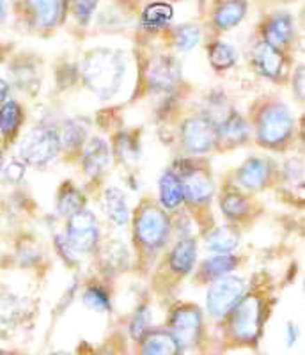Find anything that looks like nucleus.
<instances>
[{
  "instance_id": "nucleus-18",
  "label": "nucleus",
  "mask_w": 305,
  "mask_h": 355,
  "mask_svg": "<svg viewBox=\"0 0 305 355\" xmlns=\"http://www.w3.org/2000/svg\"><path fill=\"white\" fill-rule=\"evenodd\" d=\"M195 259H197V243L193 242L192 239H185L176 243V247H174L173 252H171L169 263H171V268H173L174 272L185 275L193 268Z\"/></svg>"
},
{
  "instance_id": "nucleus-37",
  "label": "nucleus",
  "mask_w": 305,
  "mask_h": 355,
  "mask_svg": "<svg viewBox=\"0 0 305 355\" xmlns=\"http://www.w3.org/2000/svg\"><path fill=\"white\" fill-rule=\"evenodd\" d=\"M295 87H297V93H298V98H300V101L304 100V68H298L297 71V77H295Z\"/></svg>"
},
{
  "instance_id": "nucleus-9",
  "label": "nucleus",
  "mask_w": 305,
  "mask_h": 355,
  "mask_svg": "<svg viewBox=\"0 0 305 355\" xmlns=\"http://www.w3.org/2000/svg\"><path fill=\"white\" fill-rule=\"evenodd\" d=\"M202 320L199 309L192 306L180 307L173 316V332L174 339L177 341L180 348H189L199 341L201 336Z\"/></svg>"
},
{
  "instance_id": "nucleus-19",
  "label": "nucleus",
  "mask_w": 305,
  "mask_h": 355,
  "mask_svg": "<svg viewBox=\"0 0 305 355\" xmlns=\"http://www.w3.org/2000/svg\"><path fill=\"white\" fill-rule=\"evenodd\" d=\"M249 135V126L243 121V117L238 114L224 117V121L217 126V141L225 142L229 146L241 144Z\"/></svg>"
},
{
  "instance_id": "nucleus-25",
  "label": "nucleus",
  "mask_w": 305,
  "mask_h": 355,
  "mask_svg": "<svg viewBox=\"0 0 305 355\" xmlns=\"http://www.w3.org/2000/svg\"><path fill=\"white\" fill-rule=\"evenodd\" d=\"M238 266V259L234 256L229 254H218L215 258L206 259L204 265H202L201 274L206 279H220L224 275H227L229 272H233Z\"/></svg>"
},
{
  "instance_id": "nucleus-41",
  "label": "nucleus",
  "mask_w": 305,
  "mask_h": 355,
  "mask_svg": "<svg viewBox=\"0 0 305 355\" xmlns=\"http://www.w3.org/2000/svg\"><path fill=\"white\" fill-rule=\"evenodd\" d=\"M0 171H2V153H0Z\"/></svg>"
},
{
  "instance_id": "nucleus-23",
  "label": "nucleus",
  "mask_w": 305,
  "mask_h": 355,
  "mask_svg": "<svg viewBox=\"0 0 305 355\" xmlns=\"http://www.w3.org/2000/svg\"><path fill=\"white\" fill-rule=\"evenodd\" d=\"M208 249H211L213 252H218V254H229L231 250H234L240 243V234L236 230L227 226L215 227L211 233L208 234Z\"/></svg>"
},
{
  "instance_id": "nucleus-3",
  "label": "nucleus",
  "mask_w": 305,
  "mask_h": 355,
  "mask_svg": "<svg viewBox=\"0 0 305 355\" xmlns=\"http://www.w3.org/2000/svg\"><path fill=\"white\" fill-rule=\"evenodd\" d=\"M59 148V133L46 126H40L24 139L20 146V155L25 164L37 167L53 160Z\"/></svg>"
},
{
  "instance_id": "nucleus-31",
  "label": "nucleus",
  "mask_w": 305,
  "mask_h": 355,
  "mask_svg": "<svg viewBox=\"0 0 305 355\" xmlns=\"http://www.w3.org/2000/svg\"><path fill=\"white\" fill-rule=\"evenodd\" d=\"M84 137L85 128L82 126V123L69 121L66 123L62 132L59 133V142L60 146H66V148H76V146H80L84 142Z\"/></svg>"
},
{
  "instance_id": "nucleus-28",
  "label": "nucleus",
  "mask_w": 305,
  "mask_h": 355,
  "mask_svg": "<svg viewBox=\"0 0 305 355\" xmlns=\"http://www.w3.org/2000/svg\"><path fill=\"white\" fill-rule=\"evenodd\" d=\"M209 61L217 69H227L236 62V50L227 43H215L209 49Z\"/></svg>"
},
{
  "instance_id": "nucleus-7",
  "label": "nucleus",
  "mask_w": 305,
  "mask_h": 355,
  "mask_svg": "<svg viewBox=\"0 0 305 355\" xmlns=\"http://www.w3.org/2000/svg\"><path fill=\"white\" fill-rule=\"evenodd\" d=\"M98 236H100L98 222L91 211L80 210L69 217L64 239L73 252L85 254L89 250H93L98 243Z\"/></svg>"
},
{
  "instance_id": "nucleus-35",
  "label": "nucleus",
  "mask_w": 305,
  "mask_h": 355,
  "mask_svg": "<svg viewBox=\"0 0 305 355\" xmlns=\"http://www.w3.org/2000/svg\"><path fill=\"white\" fill-rule=\"evenodd\" d=\"M25 174V166L21 162H11L6 169V176H8L9 182H20Z\"/></svg>"
},
{
  "instance_id": "nucleus-15",
  "label": "nucleus",
  "mask_w": 305,
  "mask_h": 355,
  "mask_svg": "<svg viewBox=\"0 0 305 355\" xmlns=\"http://www.w3.org/2000/svg\"><path fill=\"white\" fill-rule=\"evenodd\" d=\"M110 162V148L109 144L100 137L91 139V142L85 148L84 155V169L89 176H98Z\"/></svg>"
},
{
  "instance_id": "nucleus-24",
  "label": "nucleus",
  "mask_w": 305,
  "mask_h": 355,
  "mask_svg": "<svg viewBox=\"0 0 305 355\" xmlns=\"http://www.w3.org/2000/svg\"><path fill=\"white\" fill-rule=\"evenodd\" d=\"M174 11L169 4H164V2H155V4L148 6L142 12V24L146 28H151V31H158V28H164L165 25H169V21L173 20Z\"/></svg>"
},
{
  "instance_id": "nucleus-26",
  "label": "nucleus",
  "mask_w": 305,
  "mask_h": 355,
  "mask_svg": "<svg viewBox=\"0 0 305 355\" xmlns=\"http://www.w3.org/2000/svg\"><path fill=\"white\" fill-rule=\"evenodd\" d=\"M21 123V109L17 101H6L0 107V133L4 137H12Z\"/></svg>"
},
{
  "instance_id": "nucleus-33",
  "label": "nucleus",
  "mask_w": 305,
  "mask_h": 355,
  "mask_svg": "<svg viewBox=\"0 0 305 355\" xmlns=\"http://www.w3.org/2000/svg\"><path fill=\"white\" fill-rule=\"evenodd\" d=\"M148 327H149V309L148 307H141V309L137 311V315L133 316L132 325H130V332H132L133 339L144 338Z\"/></svg>"
},
{
  "instance_id": "nucleus-11",
  "label": "nucleus",
  "mask_w": 305,
  "mask_h": 355,
  "mask_svg": "<svg viewBox=\"0 0 305 355\" xmlns=\"http://www.w3.org/2000/svg\"><path fill=\"white\" fill-rule=\"evenodd\" d=\"M254 64L259 69L261 75L268 78H279L282 73V68H284V59H282V53L279 52V49L268 44L266 41L259 43L254 49L252 53Z\"/></svg>"
},
{
  "instance_id": "nucleus-36",
  "label": "nucleus",
  "mask_w": 305,
  "mask_h": 355,
  "mask_svg": "<svg viewBox=\"0 0 305 355\" xmlns=\"http://www.w3.org/2000/svg\"><path fill=\"white\" fill-rule=\"evenodd\" d=\"M297 339H298L297 325H295V323H288V331H286V345H288L289 348L295 347Z\"/></svg>"
},
{
  "instance_id": "nucleus-38",
  "label": "nucleus",
  "mask_w": 305,
  "mask_h": 355,
  "mask_svg": "<svg viewBox=\"0 0 305 355\" xmlns=\"http://www.w3.org/2000/svg\"><path fill=\"white\" fill-rule=\"evenodd\" d=\"M8 94H9V84L4 80V78H0V107L6 103Z\"/></svg>"
},
{
  "instance_id": "nucleus-30",
  "label": "nucleus",
  "mask_w": 305,
  "mask_h": 355,
  "mask_svg": "<svg viewBox=\"0 0 305 355\" xmlns=\"http://www.w3.org/2000/svg\"><path fill=\"white\" fill-rule=\"evenodd\" d=\"M199 40H201V33L193 25H183L174 34V44L180 52H190L193 46H197Z\"/></svg>"
},
{
  "instance_id": "nucleus-32",
  "label": "nucleus",
  "mask_w": 305,
  "mask_h": 355,
  "mask_svg": "<svg viewBox=\"0 0 305 355\" xmlns=\"http://www.w3.org/2000/svg\"><path fill=\"white\" fill-rule=\"evenodd\" d=\"M84 304L89 309L98 311V313H103V311L110 309V299L107 291L101 290L100 286H91L85 290L84 293Z\"/></svg>"
},
{
  "instance_id": "nucleus-10",
  "label": "nucleus",
  "mask_w": 305,
  "mask_h": 355,
  "mask_svg": "<svg viewBox=\"0 0 305 355\" xmlns=\"http://www.w3.org/2000/svg\"><path fill=\"white\" fill-rule=\"evenodd\" d=\"M180 69L171 57H157L152 59L148 68V84L155 91H171L176 85Z\"/></svg>"
},
{
  "instance_id": "nucleus-21",
  "label": "nucleus",
  "mask_w": 305,
  "mask_h": 355,
  "mask_svg": "<svg viewBox=\"0 0 305 355\" xmlns=\"http://www.w3.org/2000/svg\"><path fill=\"white\" fill-rule=\"evenodd\" d=\"M160 201L164 208L174 210L185 201L183 196V183L176 173H165L160 180Z\"/></svg>"
},
{
  "instance_id": "nucleus-2",
  "label": "nucleus",
  "mask_w": 305,
  "mask_h": 355,
  "mask_svg": "<svg viewBox=\"0 0 305 355\" xmlns=\"http://www.w3.org/2000/svg\"><path fill=\"white\" fill-rule=\"evenodd\" d=\"M293 132V116L281 103L270 105L263 110L257 121V137L259 142L268 148L284 144Z\"/></svg>"
},
{
  "instance_id": "nucleus-17",
  "label": "nucleus",
  "mask_w": 305,
  "mask_h": 355,
  "mask_svg": "<svg viewBox=\"0 0 305 355\" xmlns=\"http://www.w3.org/2000/svg\"><path fill=\"white\" fill-rule=\"evenodd\" d=\"M180 345L171 332H149L142 341V355H180Z\"/></svg>"
},
{
  "instance_id": "nucleus-22",
  "label": "nucleus",
  "mask_w": 305,
  "mask_h": 355,
  "mask_svg": "<svg viewBox=\"0 0 305 355\" xmlns=\"http://www.w3.org/2000/svg\"><path fill=\"white\" fill-rule=\"evenodd\" d=\"M247 12V4L243 0H227L215 12V25L220 31H229L236 27Z\"/></svg>"
},
{
  "instance_id": "nucleus-34",
  "label": "nucleus",
  "mask_w": 305,
  "mask_h": 355,
  "mask_svg": "<svg viewBox=\"0 0 305 355\" xmlns=\"http://www.w3.org/2000/svg\"><path fill=\"white\" fill-rule=\"evenodd\" d=\"M98 0H73V15L80 24H87L96 9Z\"/></svg>"
},
{
  "instance_id": "nucleus-1",
  "label": "nucleus",
  "mask_w": 305,
  "mask_h": 355,
  "mask_svg": "<svg viewBox=\"0 0 305 355\" xmlns=\"http://www.w3.org/2000/svg\"><path fill=\"white\" fill-rule=\"evenodd\" d=\"M126 62L123 53L110 49H96L85 57L82 66L85 85L101 100H110L125 80Z\"/></svg>"
},
{
  "instance_id": "nucleus-16",
  "label": "nucleus",
  "mask_w": 305,
  "mask_h": 355,
  "mask_svg": "<svg viewBox=\"0 0 305 355\" xmlns=\"http://www.w3.org/2000/svg\"><path fill=\"white\" fill-rule=\"evenodd\" d=\"M103 206L105 214L109 217V220L116 226H125L130 220V208L126 202L125 194L116 187H109L103 194Z\"/></svg>"
},
{
  "instance_id": "nucleus-42",
  "label": "nucleus",
  "mask_w": 305,
  "mask_h": 355,
  "mask_svg": "<svg viewBox=\"0 0 305 355\" xmlns=\"http://www.w3.org/2000/svg\"><path fill=\"white\" fill-rule=\"evenodd\" d=\"M98 355H112V354H98Z\"/></svg>"
},
{
  "instance_id": "nucleus-12",
  "label": "nucleus",
  "mask_w": 305,
  "mask_h": 355,
  "mask_svg": "<svg viewBox=\"0 0 305 355\" xmlns=\"http://www.w3.org/2000/svg\"><path fill=\"white\" fill-rule=\"evenodd\" d=\"M270 176V164L263 158H250L238 169L236 180L243 189L261 190Z\"/></svg>"
},
{
  "instance_id": "nucleus-20",
  "label": "nucleus",
  "mask_w": 305,
  "mask_h": 355,
  "mask_svg": "<svg viewBox=\"0 0 305 355\" xmlns=\"http://www.w3.org/2000/svg\"><path fill=\"white\" fill-rule=\"evenodd\" d=\"M265 37L266 43L281 49L284 44L289 43V40L293 37V21L288 15H277L266 24L265 27Z\"/></svg>"
},
{
  "instance_id": "nucleus-39",
  "label": "nucleus",
  "mask_w": 305,
  "mask_h": 355,
  "mask_svg": "<svg viewBox=\"0 0 305 355\" xmlns=\"http://www.w3.org/2000/svg\"><path fill=\"white\" fill-rule=\"evenodd\" d=\"M6 17V2L4 0H0V21L4 20Z\"/></svg>"
},
{
  "instance_id": "nucleus-13",
  "label": "nucleus",
  "mask_w": 305,
  "mask_h": 355,
  "mask_svg": "<svg viewBox=\"0 0 305 355\" xmlns=\"http://www.w3.org/2000/svg\"><path fill=\"white\" fill-rule=\"evenodd\" d=\"M181 178V176H180ZM183 183V196L192 205H204L213 196V183L204 173L193 171L181 178Z\"/></svg>"
},
{
  "instance_id": "nucleus-29",
  "label": "nucleus",
  "mask_w": 305,
  "mask_h": 355,
  "mask_svg": "<svg viewBox=\"0 0 305 355\" xmlns=\"http://www.w3.org/2000/svg\"><path fill=\"white\" fill-rule=\"evenodd\" d=\"M222 211L227 215V218H241L249 211V202L238 192H229L222 198Z\"/></svg>"
},
{
  "instance_id": "nucleus-4",
  "label": "nucleus",
  "mask_w": 305,
  "mask_h": 355,
  "mask_svg": "<svg viewBox=\"0 0 305 355\" xmlns=\"http://www.w3.org/2000/svg\"><path fill=\"white\" fill-rule=\"evenodd\" d=\"M263 325L261 300L257 297L241 299L231 311V332L238 341L250 343L259 336Z\"/></svg>"
},
{
  "instance_id": "nucleus-40",
  "label": "nucleus",
  "mask_w": 305,
  "mask_h": 355,
  "mask_svg": "<svg viewBox=\"0 0 305 355\" xmlns=\"http://www.w3.org/2000/svg\"><path fill=\"white\" fill-rule=\"evenodd\" d=\"M53 355H71V354H66V352H59V354H53Z\"/></svg>"
},
{
  "instance_id": "nucleus-8",
  "label": "nucleus",
  "mask_w": 305,
  "mask_h": 355,
  "mask_svg": "<svg viewBox=\"0 0 305 355\" xmlns=\"http://www.w3.org/2000/svg\"><path fill=\"white\" fill-rule=\"evenodd\" d=\"M181 141L192 153H208L217 142V126L208 117H190L181 128Z\"/></svg>"
},
{
  "instance_id": "nucleus-5",
  "label": "nucleus",
  "mask_w": 305,
  "mask_h": 355,
  "mask_svg": "<svg viewBox=\"0 0 305 355\" xmlns=\"http://www.w3.org/2000/svg\"><path fill=\"white\" fill-rule=\"evenodd\" d=\"M243 295H245V284L241 279L231 277V275L217 279L206 297L209 315L215 318L229 315L236 307V304L243 299Z\"/></svg>"
},
{
  "instance_id": "nucleus-6",
  "label": "nucleus",
  "mask_w": 305,
  "mask_h": 355,
  "mask_svg": "<svg viewBox=\"0 0 305 355\" xmlns=\"http://www.w3.org/2000/svg\"><path fill=\"white\" fill-rule=\"evenodd\" d=\"M169 217L157 206H146L135 222L137 240L148 249H158L169 239Z\"/></svg>"
},
{
  "instance_id": "nucleus-27",
  "label": "nucleus",
  "mask_w": 305,
  "mask_h": 355,
  "mask_svg": "<svg viewBox=\"0 0 305 355\" xmlns=\"http://www.w3.org/2000/svg\"><path fill=\"white\" fill-rule=\"evenodd\" d=\"M57 210H59L60 215H64V217H71L76 211L84 210V196L76 189L68 187V189L60 192L59 201H57Z\"/></svg>"
},
{
  "instance_id": "nucleus-14",
  "label": "nucleus",
  "mask_w": 305,
  "mask_h": 355,
  "mask_svg": "<svg viewBox=\"0 0 305 355\" xmlns=\"http://www.w3.org/2000/svg\"><path fill=\"white\" fill-rule=\"evenodd\" d=\"M36 25L41 28L55 27L64 12V0H28Z\"/></svg>"
}]
</instances>
